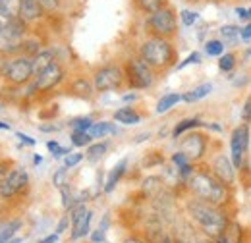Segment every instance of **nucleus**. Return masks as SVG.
<instances>
[{
  "label": "nucleus",
  "mask_w": 251,
  "mask_h": 243,
  "mask_svg": "<svg viewBox=\"0 0 251 243\" xmlns=\"http://www.w3.org/2000/svg\"><path fill=\"white\" fill-rule=\"evenodd\" d=\"M41 2V6L45 8V12H54V10H58V6H60V0H39Z\"/></svg>",
  "instance_id": "41"
},
{
  "label": "nucleus",
  "mask_w": 251,
  "mask_h": 243,
  "mask_svg": "<svg viewBox=\"0 0 251 243\" xmlns=\"http://www.w3.org/2000/svg\"><path fill=\"white\" fill-rule=\"evenodd\" d=\"M93 89L95 85H91L85 77H79V79H75L72 83V91L75 93L77 97H83V98H91L93 97Z\"/></svg>",
  "instance_id": "22"
},
{
  "label": "nucleus",
  "mask_w": 251,
  "mask_h": 243,
  "mask_svg": "<svg viewBox=\"0 0 251 243\" xmlns=\"http://www.w3.org/2000/svg\"><path fill=\"white\" fill-rule=\"evenodd\" d=\"M180 100H182V95H178V93H168V95H164V97L157 102V114L168 112V110L174 108Z\"/></svg>",
  "instance_id": "21"
},
{
  "label": "nucleus",
  "mask_w": 251,
  "mask_h": 243,
  "mask_svg": "<svg viewBox=\"0 0 251 243\" xmlns=\"http://www.w3.org/2000/svg\"><path fill=\"white\" fill-rule=\"evenodd\" d=\"M205 52L209 54V56H222L224 54V43L220 41V39H211V41H207L205 43Z\"/></svg>",
  "instance_id": "27"
},
{
  "label": "nucleus",
  "mask_w": 251,
  "mask_h": 243,
  "mask_svg": "<svg viewBox=\"0 0 251 243\" xmlns=\"http://www.w3.org/2000/svg\"><path fill=\"white\" fill-rule=\"evenodd\" d=\"M162 243H172V240H170V238L166 236V238H164V242H162Z\"/></svg>",
  "instance_id": "58"
},
{
  "label": "nucleus",
  "mask_w": 251,
  "mask_h": 243,
  "mask_svg": "<svg viewBox=\"0 0 251 243\" xmlns=\"http://www.w3.org/2000/svg\"><path fill=\"white\" fill-rule=\"evenodd\" d=\"M199 20V14L197 12H193V10H182L180 12V22L186 25V27H191V25H195V22Z\"/></svg>",
  "instance_id": "33"
},
{
  "label": "nucleus",
  "mask_w": 251,
  "mask_h": 243,
  "mask_svg": "<svg viewBox=\"0 0 251 243\" xmlns=\"http://www.w3.org/2000/svg\"><path fill=\"white\" fill-rule=\"evenodd\" d=\"M52 62H54V52H52V50H41L39 54H35V56H33V72H35V77H37L41 72H45Z\"/></svg>",
  "instance_id": "14"
},
{
  "label": "nucleus",
  "mask_w": 251,
  "mask_h": 243,
  "mask_svg": "<svg viewBox=\"0 0 251 243\" xmlns=\"http://www.w3.org/2000/svg\"><path fill=\"white\" fill-rule=\"evenodd\" d=\"M62 79H64L62 66H60L58 62H52L45 72H41V73L35 77L33 89H35V91H50V89H54Z\"/></svg>",
  "instance_id": "11"
},
{
  "label": "nucleus",
  "mask_w": 251,
  "mask_h": 243,
  "mask_svg": "<svg viewBox=\"0 0 251 243\" xmlns=\"http://www.w3.org/2000/svg\"><path fill=\"white\" fill-rule=\"evenodd\" d=\"M47 149L52 152L56 158H58V156H64V154H70V151H68V149H64V147H60L56 141H49V143H47Z\"/></svg>",
  "instance_id": "37"
},
{
  "label": "nucleus",
  "mask_w": 251,
  "mask_h": 243,
  "mask_svg": "<svg viewBox=\"0 0 251 243\" xmlns=\"http://www.w3.org/2000/svg\"><path fill=\"white\" fill-rule=\"evenodd\" d=\"M10 172H8V166L4 164V162H0V182L2 180H6V176H8Z\"/></svg>",
  "instance_id": "48"
},
{
  "label": "nucleus",
  "mask_w": 251,
  "mask_h": 243,
  "mask_svg": "<svg viewBox=\"0 0 251 243\" xmlns=\"http://www.w3.org/2000/svg\"><path fill=\"white\" fill-rule=\"evenodd\" d=\"M114 120L118 123H124V125H133V123H139L141 122V116L133 110V108H120L114 112Z\"/></svg>",
  "instance_id": "20"
},
{
  "label": "nucleus",
  "mask_w": 251,
  "mask_h": 243,
  "mask_svg": "<svg viewBox=\"0 0 251 243\" xmlns=\"http://www.w3.org/2000/svg\"><path fill=\"white\" fill-rule=\"evenodd\" d=\"M114 133H116V127H114V123H110V122H97V123H93V125L89 127V135H91L93 139H102V137L114 135Z\"/></svg>",
  "instance_id": "16"
},
{
  "label": "nucleus",
  "mask_w": 251,
  "mask_h": 243,
  "mask_svg": "<svg viewBox=\"0 0 251 243\" xmlns=\"http://www.w3.org/2000/svg\"><path fill=\"white\" fill-rule=\"evenodd\" d=\"M126 166H127V162H126V160H120V162L112 168V172L108 174V180L104 183V191H106V193H110V191L116 187V183L120 182V178L124 176V172H126Z\"/></svg>",
  "instance_id": "19"
},
{
  "label": "nucleus",
  "mask_w": 251,
  "mask_h": 243,
  "mask_svg": "<svg viewBox=\"0 0 251 243\" xmlns=\"http://www.w3.org/2000/svg\"><path fill=\"white\" fill-rule=\"evenodd\" d=\"M180 151L188 156L191 162H197L207 152V137L203 133H189L182 139Z\"/></svg>",
  "instance_id": "12"
},
{
  "label": "nucleus",
  "mask_w": 251,
  "mask_h": 243,
  "mask_svg": "<svg viewBox=\"0 0 251 243\" xmlns=\"http://www.w3.org/2000/svg\"><path fill=\"white\" fill-rule=\"evenodd\" d=\"M106 149H108L106 143H95V145H89V147H87L85 156H87L89 160H99V158H102V156L106 154Z\"/></svg>",
  "instance_id": "28"
},
{
  "label": "nucleus",
  "mask_w": 251,
  "mask_h": 243,
  "mask_svg": "<svg viewBox=\"0 0 251 243\" xmlns=\"http://www.w3.org/2000/svg\"><path fill=\"white\" fill-rule=\"evenodd\" d=\"M91 135L89 131H72V145L75 147H89L91 145Z\"/></svg>",
  "instance_id": "29"
},
{
  "label": "nucleus",
  "mask_w": 251,
  "mask_h": 243,
  "mask_svg": "<svg viewBox=\"0 0 251 243\" xmlns=\"http://www.w3.org/2000/svg\"><path fill=\"white\" fill-rule=\"evenodd\" d=\"M126 77H127L129 85L135 87V89H147L155 81L153 68L143 60L141 56L139 58H131V60L127 62V66H126Z\"/></svg>",
  "instance_id": "5"
},
{
  "label": "nucleus",
  "mask_w": 251,
  "mask_h": 243,
  "mask_svg": "<svg viewBox=\"0 0 251 243\" xmlns=\"http://www.w3.org/2000/svg\"><path fill=\"white\" fill-rule=\"evenodd\" d=\"M201 125H205L201 120H197V118H186V120H182L176 127H174V131H172V137L176 139V137H180L182 133H186L188 129H195V127H201Z\"/></svg>",
  "instance_id": "23"
},
{
  "label": "nucleus",
  "mask_w": 251,
  "mask_h": 243,
  "mask_svg": "<svg viewBox=\"0 0 251 243\" xmlns=\"http://www.w3.org/2000/svg\"><path fill=\"white\" fill-rule=\"evenodd\" d=\"M215 242L217 243H232L230 240H228V234H222V236H219V238H215Z\"/></svg>",
  "instance_id": "51"
},
{
  "label": "nucleus",
  "mask_w": 251,
  "mask_h": 243,
  "mask_svg": "<svg viewBox=\"0 0 251 243\" xmlns=\"http://www.w3.org/2000/svg\"><path fill=\"white\" fill-rule=\"evenodd\" d=\"M149 137H151V133H141V135L135 137V143H141V141H145V139H149Z\"/></svg>",
  "instance_id": "52"
},
{
  "label": "nucleus",
  "mask_w": 251,
  "mask_h": 243,
  "mask_svg": "<svg viewBox=\"0 0 251 243\" xmlns=\"http://www.w3.org/2000/svg\"><path fill=\"white\" fill-rule=\"evenodd\" d=\"M219 68L222 72H226V73H230L234 68H236V54L234 52H226V54H222L219 58Z\"/></svg>",
  "instance_id": "31"
},
{
  "label": "nucleus",
  "mask_w": 251,
  "mask_h": 243,
  "mask_svg": "<svg viewBox=\"0 0 251 243\" xmlns=\"http://www.w3.org/2000/svg\"><path fill=\"white\" fill-rule=\"evenodd\" d=\"M240 33H242V29H240L238 25H232V24L222 25V27H220V37H222L224 47H232V45H236V43L240 41Z\"/></svg>",
  "instance_id": "18"
},
{
  "label": "nucleus",
  "mask_w": 251,
  "mask_h": 243,
  "mask_svg": "<svg viewBox=\"0 0 251 243\" xmlns=\"http://www.w3.org/2000/svg\"><path fill=\"white\" fill-rule=\"evenodd\" d=\"M242 120H244V123H251V95L242 104Z\"/></svg>",
  "instance_id": "38"
},
{
  "label": "nucleus",
  "mask_w": 251,
  "mask_h": 243,
  "mask_svg": "<svg viewBox=\"0 0 251 243\" xmlns=\"http://www.w3.org/2000/svg\"><path fill=\"white\" fill-rule=\"evenodd\" d=\"M124 83V72L118 66H104L99 68L93 75V85L99 93L114 91Z\"/></svg>",
  "instance_id": "7"
},
{
  "label": "nucleus",
  "mask_w": 251,
  "mask_h": 243,
  "mask_svg": "<svg viewBox=\"0 0 251 243\" xmlns=\"http://www.w3.org/2000/svg\"><path fill=\"white\" fill-rule=\"evenodd\" d=\"M70 224H72V222H70V216H62V218H60V222H58V226H56V234H58V236L64 234V232H66V228H68Z\"/></svg>",
  "instance_id": "43"
},
{
  "label": "nucleus",
  "mask_w": 251,
  "mask_h": 243,
  "mask_svg": "<svg viewBox=\"0 0 251 243\" xmlns=\"http://www.w3.org/2000/svg\"><path fill=\"white\" fill-rule=\"evenodd\" d=\"M16 18H12L4 8H0V29H4V27H8L12 22H14Z\"/></svg>",
  "instance_id": "40"
},
{
  "label": "nucleus",
  "mask_w": 251,
  "mask_h": 243,
  "mask_svg": "<svg viewBox=\"0 0 251 243\" xmlns=\"http://www.w3.org/2000/svg\"><path fill=\"white\" fill-rule=\"evenodd\" d=\"M124 243H143V242H139V240H135V238H129V240H126Z\"/></svg>",
  "instance_id": "55"
},
{
  "label": "nucleus",
  "mask_w": 251,
  "mask_h": 243,
  "mask_svg": "<svg viewBox=\"0 0 251 243\" xmlns=\"http://www.w3.org/2000/svg\"><path fill=\"white\" fill-rule=\"evenodd\" d=\"M33 75H35V72H33V58H29V56H18V58L10 60L6 72H4V77H8L16 85L27 83Z\"/></svg>",
  "instance_id": "8"
},
{
  "label": "nucleus",
  "mask_w": 251,
  "mask_h": 243,
  "mask_svg": "<svg viewBox=\"0 0 251 243\" xmlns=\"http://www.w3.org/2000/svg\"><path fill=\"white\" fill-rule=\"evenodd\" d=\"M91 242H93V243H102V242H104V230H102V228L95 230L93 236H91Z\"/></svg>",
  "instance_id": "44"
},
{
  "label": "nucleus",
  "mask_w": 251,
  "mask_h": 243,
  "mask_svg": "<svg viewBox=\"0 0 251 243\" xmlns=\"http://www.w3.org/2000/svg\"><path fill=\"white\" fill-rule=\"evenodd\" d=\"M248 149H250V125L242 123L230 135V158L236 168H242L246 164Z\"/></svg>",
  "instance_id": "6"
},
{
  "label": "nucleus",
  "mask_w": 251,
  "mask_h": 243,
  "mask_svg": "<svg viewBox=\"0 0 251 243\" xmlns=\"http://www.w3.org/2000/svg\"><path fill=\"white\" fill-rule=\"evenodd\" d=\"M45 14V8L41 6L39 0H22V10H20V20H24L25 24H31L41 20Z\"/></svg>",
  "instance_id": "13"
},
{
  "label": "nucleus",
  "mask_w": 251,
  "mask_h": 243,
  "mask_svg": "<svg viewBox=\"0 0 251 243\" xmlns=\"http://www.w3.org/2000/svg\"><path fill=\"white\" fill-rule=\"evenodd\" d=\"M60 125H41V131H58Z\"/></svg>",
  "instance_id": "50"
},
{
  "label": "nucleus",
  "mask_w": 251,
  "mask_h": 243,
  "mask_svg": "<svg viewBox=\"0 0 251 243\" xmlns=\"http://www.w3.org/2000/svg\"><path fill=\"white\" fill-rule=\"evenodd\" d=\"M22 228V220H10L2 230H0V243H6L10 240H14L16 232Z\"/></svg>",
  "instance_id": "24"
},
{
  "label": "nucleus",
  "mask_w": 251,
  "mask_h": 243,
  "mask_svg": "<svg viewBox=\"0 0 251 243\" xmlns=\"http://www.w3.org/2000/svg\"><path fill=\"white\" fill-rule=\"evenodd\" d=\"M199 62H201V54H199V52H191L188 58H186L184 62H180L176 68L182 70V68H186V66H189V64H199Z\"/></svg>",
  "instance_id": "39"
},
{
  "label": "nucleus",
  "mask_w": 251,
  "mask_h": 243,
  "mask_svg": "<svg viewBox=\"0 0 251 243\" xmlns=\"http://www.w3.org/2000/svg\"><path fill=\"white\" fill-rule=\"evenodd\" d=\"M16 135H18V139H20L22 143H25V145H31V147L35 145V139H33V137H29V135H25V133H22V131H18Z\"/></svg>",
  "instance_id": "45"
},
{
  "label": "nucleus",
  "mask_w": 251,
  "mask_h": 243,
  "mask_svg": "<svg viewBox=\"0 0 251 243\" xmlns=\"http://www.w3.org/2000/svg\"><path fill=\"white\" fill-rule=\"evenodd\" d=\"M236 170H238V168L234 166L232 158H230L228 154H224V152H219V154L213 158V162H211V172H213L226 187H232V185L236 183Z\"/></svg>",
  "instance_id": "9"
},
{
  "label": "nucleus",
  "mask_w": 251,
  "mask_h": 243,
  "mask_svg": "<svg viewBox=\"0 0 251 243\" xmlns=\"http://www.w3.org/2000/svg\"><path fill=\"white\" fill-rule=\"evenodd\" d=\"M95 122L91 118H87V116H81V118H74V120L70 122V127L74 129V131H89V127L93 125Z\"/></svg>",
  "instance_id": "32"
},
{
  "label": "nucleus",
  "mask_w": 251,
  "mask_h": 243,
  "mask_svg": "<svg viewBox=\"0 0 251 243\" xmlns=\"http://www.w3.org/2000/svg\"><path fill=\"white\" fill-rule=\"evenodd\" d=\"M143 191H145V195H149V197L160 195V193H162V180H160V178H155V176L147 178V180L143 182Z\"/></svg>",
  "instance_id": "25"
},
{
  "label": "nucleus",
  "mask_w": 251,
  "mask_h": 243,
  "mask_svg": "<svg viewBox=\"0 0 251 243\" xmlns=\"http://www.w3.org/2000/svg\"><path fill=\"white\" fill-rule=\"evenodd\" d=\"M236 16H238L240 20H244V22H248V20H250L248 8H242V6H238V8H236Z\"/></svg>",
  "instance_id": "47"
},
{
  "label": "nucleus",
  "mask_w": 251,
  "mask_h": 243,
  "mask_svg": "<svg viewBox=\"0 0 251 243\" xmlns=\"http://www.w3.org/2000/svg\"><path fill=\"white\" fill-rule=\"evenodd\" d=\"M91 218H93V213H91V211H87V213H85V216H83V218H81L77 224H74V226H72V240H74V242L89 234Z\"/></svg>",
  "instance_id": "15"
},
{
  "label": "nucleus",
  "mask_w": 251,
  "mask_h": 243,
  "mask_svg": "<svg viewBox=\"0 0 251 243\" xmlns=\"http://www.w3.org/2000/svg\"><path fill=\"white\" fill-rule=\"evenodd\" d=\"M81 160H83V152H70V154H66V158H64V166H66V168H74V166H77Z\"/></svg>",
  "instance_id": "34"
},
{
  "label": "nucleus",
  "mask_w": 251,
  "mask_h": 243,
  "mask_svg": "<svg viewBox=\"0 0 251 243\" xmlns=\"http://www.w3.org/2000/svg\"><path fill=\"white\" fill-rule=\"evenodd\" d=\"M172 162L176 164V168H178V170H180V168H184V166H188V164H191V160H189L188 156H186L182 151H178V152H174V154H172Z\"/></svg>",
  "instance_id": "36"
},
{
  "label": "nucleus",
  "mask_w": 251,
  "mask_h": 243,
  "mask_svg": "<svg viewBox=\"0 0 251 243\" xmlns=\"http://www.w3.org/2000/svg\"><path fill=\"white\" fill-rule=\"evenodd\" d=\"M195 243H217L213 238H207V240H199V242H195Z\"/></svg>",
  "instance_id": "53"
},
{
  "label": "nucleus",
  "mask_w": 251,
  "mask_h": 243,
  "mask_svg": "<svg viewBox=\"0 0 251 243\" xmlns=\"http://www.w3.org/2000/svg\"><path fill=\"white\" fill-rule=\"evenodd\" d=\"M248 14H250V20H251V8H248Z\"/></svg>",
  "instance_id": "59"
},
{
  "label": "nucleus",
  "mask_w": 251,
  "mask_h": 243,
  "mask_svg": "<svg viewBox=\"0 0 251 243\" xmlns=\"http://www.w3.org/2000/svg\"><path fill=\"white\" fill-rule=\"evenodd\" d=\"M0 8H4L12 18H20L22 0H0Z\"/></svg>",
  "instance_id": "30"
},
{
  "label": "nucleus",
  "mask_w": 251,
  "mask_h": 243,
  "mask_svg": "<svg viewBox=\"0 0 251 243\" xmlns=\"http://www.w3.org/2000/svg\"><path fill=\"white\" fill-rule=\"evenodd\" d=\"M41 160H43V158H41V156H39V154H37V156H35V158H33V162H35V164H41Z\"/></svg>",
  "instance_id": "56"
},
{
  "label": "nucleus",
  "mask_w": 251,
  "mask_h": 243,
  "mask_svg": "<svg viewBox=\"0 0 251 243\" xmlns=\"http://www.w3.org/2000/svg\"><path fill=\"white\" fill-rule=\"evenodd\" d=\"M147 24H149V29L153 31V35L162 37V39H168L178 31V18L170 6L160 8L155 14H149Z\"/></svg>",
  "instance_id": "4"
},
{
  "label": "nucleus",
  "mask_w": 251,
  "mask_h": 243,
  "mask_svg": "<svg viewBox=\"0 0 251 243\" xmlns=\"http://www.w3.org/2000/svg\"><path fill=\"white\" fill-rule=\"evenodd\" d=\"M193 2H195V0H193Z\"/></svg>",
  "instance_id": "60"
},
{
  "label": "nucleus",
  "mask_w": 251,
  "mask_h": 243,
  "mask_svg": "<svg viewBox=\"0 0 251 243\" xmlns=\"http://www.w3.org/2000/svg\"><path fill=\"white\" fill-rule=\"evenodd\" d=\"M139 54H141V58L147 62L153 70H164V68L172 66V62L176 58V52H174L172 43L168 39H162V37H151V39H147L141 45Z\"/></svg>",
  "instance_id": "3"
},
{
  "label": "nucleus",
  "mask_w": 251,
  "mask_h": 243,
  "mask_svg": "<svg viewBox=\"0 0 251 243\" xmlns=\"http://www.w3.org/2000/svg\"><path fill=\"white\" fill-rule=\"evenodd\" d=\"M22 49H24L25 54H31V56L41 52V45H39L37 41H24V43H22Z\"/></svg>",
  "instance_id": "35"
},
{
  "label": "nucleus",
  "mask_w": 251,
  "mask_h": 243,
  "mask_svg": "<svg viewBox=\"0 0 251 243\" xmlns=\"http://www.w3.org/2000/svg\"><path fill=\"white\" fill-rule=\"evenodd\" d=\"M186 183H188L189 191L197 199H203V201L213 203L217 207H222L224 203H228V187L220 182L213 172L193 170V174L189 176V180Z\"/></svg>",
  "instance_id": "2"
},
{
  "label": "nucleus",
  "mask_w": 251,
  "mask_h": 243,
  "mask_svg": "<svg viewBox=\"0 0 251 243\" xmlns=\"http://www.w3.org/2000/svg\"><path fill=\"white\" fill-rule=\"evenodd\" d=\"M0 129H6V131H8V129H10V125H8L6 122H0Z\"/></svg>",
  "instance_id": "54"
},
{
  "label": "nucleus",
  "mask_w": 251,
  "mask_h": 243,
  "mask_svg": "<svg viewBox=\"0 0 251 243\" xmlns=\"http://www.w3.org/2000/svg\"><path fill=\"white\" fill-rule=\"evenodd\" d=\"M27 183H29V174L25 172V168H14V170H10L6 180L0 182V197H4V199L14 197Z\"/></svg>",
  "instance_id": "10"
},
{
  "label": "nucleus",
  "mask_w": 251,
  "mask_h": 243,
  "mask_svg": "<svg viewBox=\"0 0 251 243\" xmlns=\"http://www.w3.org/2000/svg\"><path fill=\"white\" fill-rule=\"evenodd\" d=\"M188 213L191 220L213 240L226 234V230H228V216L220 207L213 205V203H207V201L195 197L188 203Z\"/></svg>",
  "instance_id": "1"
},
{
  "label": "nucleus",
  "mask_w": 251,
  "mask_h": 243,
  "mask_svg": "<svg viewBox=\"0 0 251 243\" xmlns=\"http://www.w3.org/2000/svg\"><path fill=\"white\" fill-rule=\"evenodd\" d=\"M137 8L145 14H155L157 10L166 6V0H135Z\"/></svg>",
  "instance_id": "26"
},
{
  "label": "nucleus",
  "mask_w": 251,
  "mask_h": 243,
  "mask_svg": "<svg viewBox=\"0 0 251 243\" xmlns=\"http://www.w3.org/2000/svg\"><path fill=\"white\" fill-rule=\"evenodd\" d=\"M58 242V234H50V236H47L45 240H41L39 243H56Z\"/></svg>",
  "instance_id": "49"
},
{
  "label": "nucleus",
  "mask_w": 251,
  "mask_h": 243,
  "mask_svg": "<svg viewBox=\"0 0 251 243\" xmlns=\"http://www.w3.org/2000/svg\"><path fill=\"white\" fill-rule=\"evenodd\" d=\"M240 39H242V41H251V22L248 24V25H246V27H242Z\"/></svg>",
  "instance_id": "46"
},
{
  "label": "nucleus",
  "mask_w": 251,
  "mask_h": 243,
  "mask_svg": "<svg viewBox=\"0 0 251 243\" xmlns=\"http://www.w3.org/2000/svg\"><path fill=\"white\" fill-rule=\"evenodd\" d=\"M6 243H22V240H18V238H14V240H10V242H6Z\"/></svg>",
  "instance_id": "57"
},
{
  "label": "nucleus",
  "mask_w": 251,
  "mask_h": 243,
  "mask_svg": "<svg viewBox=\"0 0 251 243\" xmlns=\"http://www.w3.org/2000/svg\"><path fill=\"white\" fill-rule=\"evenodd\" d=\"M64 178H66V166L56 170V174H54V178H52V180H54V185H56V187H64V185H66V183H64Z\"/></svg>",
  "instance_id": "42"
},
{
  "label": "nucleus",
  "mask_w": 251,
  "mask_h": 243,
  "mask_svg": "<svg viewBox=\"0 0 251 243\" xmlns=\"http://www.w3.org/2000/svg\"><path fill=\"white\" fill-rule=\"evenodd\" d=\"M209 93H213V83H203V85H199V87H195L191 91L184 93L182 95V100L184 102H197V100L205 98Z\"/></svg>",
  "instance_id": "17"
}]
</instances>
